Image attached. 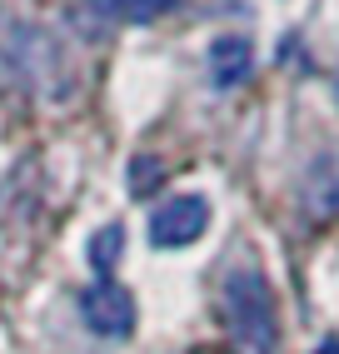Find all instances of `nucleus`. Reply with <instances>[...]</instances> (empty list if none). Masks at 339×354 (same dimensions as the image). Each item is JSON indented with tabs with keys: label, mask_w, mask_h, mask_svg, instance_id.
I'll return each instance as SVG.
<instances>
[{
	"label": "nucleus",
	"mask_w": 339,
	"mask_h": 354,
	"mask_svg": "<svg viewBox=\"0 0 339 354\" xmlns=\"http://www.w3.org/2000/svg\"><path fill=\"white\" fill-rule=\"evenodd\" d=\"M220 304H225V324H230V339L239 354H275L280 349V310H275V290L264 270L255 259L235 265L225 274V290H220Z\"/></svg>",
	"instance_id": "nucleus-1"
},
{
	"label": "nucleus",
	"mask_w": 339,
	"mask_h": 354,
	"mask_svg": "<svg viewBox=\"0 0 339 354\" xmlns=\"http://www.w3.org/2000/svg\"><path fill=\"white\" fill-rule=\"evenodd\" d=\"M80 315L95 335L105 339H125L135 329V295L125 285H115V279H100V285H90L80 295Z\"/></svg>",
	"instance_id": "nucleus-2"
},
{
	"label": "nucleus",
	"mask_w": 339,
	"mask_h": 354,
	"mask_svg": "<svg viewBox=\"0 0 339 354\" xmlns=\"http://www.w3.org/2000/svg\"><path fill=\"white\" fill-rule=\"evenodd\" d=\"M205 225H210V205L200 195H175L150 215V240L160 250H185L205 234Z\"/></svg>",
	"instance_id": "nucleus-3"
},
{
	"label": "nucleus",
	"mask_w": 339,
	"mask_h": 354,
	"mask_svg": "<svg viewBox=\"0 0 339 354\" xmlns=\"http://www.w3.org/2000/svg\"><path fill=\"white\" fill-rule=\"evenodd\" d=\"M250 70H255V45L245 35H220L210 45V80L230 90L239 80H250Z\"/></svg>",
	"instance_id": "nucleus-4"
},
{
	"label": "nucleus",
	"mask_w": 339,
	"mask_h": 354,
	"mask_svg": "<svg viewBox=\"0 0 339 354\" xmlns=\"http://www.w3.org/2000/svg\"><path fill=\"white\" fill-rule=\"evenodd\" d=\"M304 195L314 215H339V150H324L304 175Z\"/></svg>",
	"instance_id": "nucleus-5"
},
{
	"label": "nucleus",
	"mask_w": 339,
	"mask_h": 354,
	"mask_svg": "<svg viewBox=\"0 0 339 354\" xmlns=\"http://www.w3.org/2000/svg\"><path fill=\"white\" fill-rule=\"evenodd\" d=\"M85 254H90V270L100 274V279H110V270L120 265V254H125V230H120V225L95 230L90 245H85Z\"/></svg>",
	"instance_id": "nucleus-6"
},
{
	"label": "nucleus",
	"mask_w": 339,
	"mask_h": 354,
	"mask_svg": "<svg viewBox=\"0 0 339 354\" xmlns=\"http://www.w3.org/2000/svg\"><path fill=\"white\" fill-rule=\"evenodd\" d=\"M165 6L170 0H90V10L110 20V26H120V20H155Z\"/></svg>",
	"instance_id": "nucleus-7"
},
{
	"label": "nucleus",
	"mask_w": 339,
	"mask_h": 354,
	"mask_svg": "<svg viewBox=\"0 0 339 354\" xmlns=\"http://www.w3.org/2000/svg\"><path fill=\"white\" fill-rule=\"evenodd\" d=\"M160 185H165V160L135 155V160H130V190H135V195H155Z\"/></svg>",
	"instance_id": "nucleus-8"
},
{
	"label": "nucleus",
	"mask_w": 339,
	"mask_h": 354,
	"mask_svg": "<svg viewBox=\"0 0 339 354\" xmlns=\"http://www.w3.org/2000/svg\"><path fill=\"white\" fill-rule=\"evenodd\" d=\"M320 354H339V339H329V344H320Z\"/></svg>",
	"instance_id": "nucleus-9"
}]
</instances>
